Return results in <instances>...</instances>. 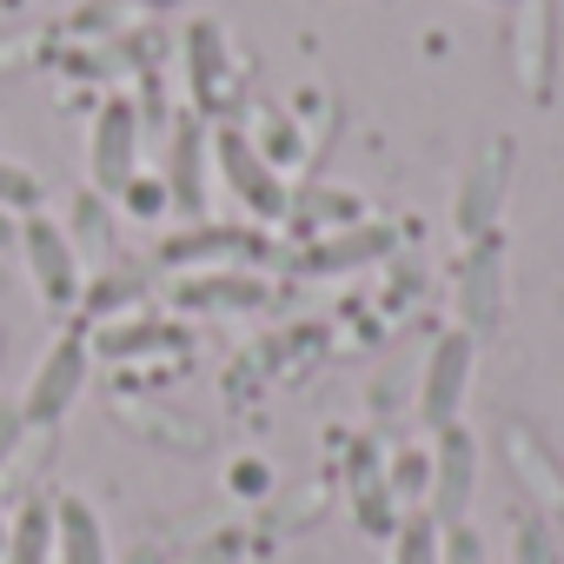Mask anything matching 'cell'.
<instances>
[{"label": "cell", "instance_id": "obj_15", "mask_svg": "<svg viewBox=\"0 0 564 564\" xmlns=\"http://www.w3.org/2000/svg\"><path fill=\"white\" fill-rule=\"evenodd\" d=\"M246 246H252V239H246L239 226H219V232H180V239H166L160 259L186 265V259H219V252H246Z\"/></svg>", "mask_w": 564, "mask_h": 564}, {"label": "cell", "instance_id": "obj_4", "mask_svg": "<svg viewBox=\"0 0 564 564\" xmlns=\"http://www.w3.org/2000/svg\"><path fill=\"white\" fill-rule=\"evenodd\" d=\"M425 518L432 524H465V511H471V485H478V445H471V432L465 425H445V432H432V452H425Z\"/></svg>", "mask_w": 564, "mask_h": 564}, {"label": "cell", "instance_id": "obj_9", "mask_svg": "<svg viewBox=\"0 0 564 564\" xmlns=\"http://www.w3.org/2000/svg\"><path fill=\"white\" fill-rule=\"evenodd\" d=\"M498 313H505V259H498L491 239H471V252L458 265V319L478 339V333L498 326Z\"/></svg>", "mask_w": 564, "mask_h": 564}, {"label": "cell", "instance_id": "obj_21", "mask_svg": "<svg viewBox=\"0 0 564 564\" xmlns=\"http://www.w3.org/2000/svg\"><path fill=\"white\" fill-rule=\"evenodd\" d=\"M445 564H485V551H478V538H471L465 524L445 531Z\"/></svg>", "mask_w": 564, "mask_h": 564}, {"label": "cell", "instance_id": "obj_20", "mask_svg": "<svg viewBox=\"0 0 564 564\" xmlns=\"http://www.w3.org/2000/svg\"><path fill=\"white\" fill-rule=\"evenodd\" d=\"M21 438H28V419H21V405H0V465H8V458L21 452Z\"/></svg>", "mask_w": 564, "mask_h": 564}, {"label": "cell", "instance_id": "obj_13", "mask_svg": "<svg viewBox=\"0 0 564 564\" xmlns=\"http://www.w3.org/2000/svg\"><path fill=\"white\" fill-rule=\"evenodd\" d=\"M8 564H54V505L28 498L8 524Z\"/></svg>", "mask_w": 564, "mask_h": 564}, {"label": "cell", "instance_id": "obj_7", "mask_svg": "<svg viewBox=\"0 0 564 564\" xmlns=\"http://www.w3.org/2000/svg\"><path fill=\"white\" fill-rule=\"evenodd\" d=\"M505 186H511V140H485V147L471 153L465 180H458V199H452L465 239H491L498 206H505Z\"/></svg>", "mask_w": 564, "mask_h": 564}, {"label": "cell", "instance_id": "obj_27", "mask_svg": "<svg viewBox=\"0 0 564 564\" xmlns=\"http://www.w3.org/2000/svg\"><path fill=\"white\" fill-rule=\"evenodd\" d=\"M120 564H166V557H160V544H127Z\"/></svg>", "mask_w": 564, "mask_h": 564}, {"label": "cell", "instance_id": "obj_2", "mask_svg": "<svg viewBox=\"0 0 564 564\" xmlns=\"http://www.w3.org/2000/svg\"><path fill=\"white\" fill-rule=\"evenodd\" d=\"M505 54H511V80L524 100H544L557 87V8L551 0H511Z\"/></svg>", "mask_w": 564, "mask_h": 564}, {"label": "cell", "instance_id": "obj_5", "mask_svg": "<svg viewBox=\"0 0 564 564\" xmlns=\"http://www.w3.org/2000/svg\"><path fill=\"white\" fill-rule=\"evenodd\" d=\"M140 173V107L133 100H107L94 113V133H87V180L100 199H120V186Z\"/></svg>", "mask_w": 564, "mask_h": 564}, {"label": "cell", "instance_id": "obj_14", "mask_svg": "<svg viewBox=\"0 0 564 564\" xmlns=\"http://www.w3.org/2000/svg\"><path fill=\"white\" fill-rule=\"evenodd\" d=\"M392 564H445V524H432L425 511H412L392 531Z\"/></svg>", "mask_w": 564, "mask_h": 564}, {"label": "cell", "instance_id": "obj_17", "mask_svg": "<svg viewBox=\"0 0 564 564\" xmlns=\"http://www.w3.org/2000/svg\"><path fill=\"white\" fill-rule=\"evenodd\" d=\"M505 452L518 458V478H524V485H531L544 505H557V498H564V478H557L551 452H538V458H531V438H524V432H505Z\"/></svg>", "mask_w": 564, "mask_h": 564}, {"label": "cell", "instance_id": "obj_25", "mask_svg": "<svg viewBox=\"0 0 564 564\" xmlns=\"http://www.w3.org/2000/svg\"><path fill=\"white\" fill-rule=\"evenodd\" d=\"M232 485H239L246 498H259V485H265V465H252V458H246V465H232Z\"/></svg>", "mask_w": 564, "mask_h": 564}, {"label": "cell", "instance_id": "obj_24", "mask_svg": "<svg viewBox=\"0 0 564 564\" xmlns=\"http://www.w3.org/2000/svg\"><path fill=\"white\" fill-rule=\"evenodd\" d=\"M518 557H524V564H551V544H544V531H538V524H524V538H518Z\"/></svg>", "mask_w": 564, "mask_h": 564}, {"label": "cell", "instance_id": "obj_6", "mask_svg": "<svg viewBox=\"0 0 564 564\" xmlns=\"http://www.w3.org/2000/svg\"><path fill=\"white\" fill-rule=\"evenodd\" d=\"M80 386H87V339H80V333H61V339L41 352L28 392H21V419H28V425H61V419L74 412Z\"/></svg>", "mask_w": 564, "mask_h": 564}, {"label": "cell", "instance_id": "obj_12", "mask_svg": "<svg viewBox=\"0 0 564 564\" xmlns=\"http://www.w3.org/2000/svg\"><path fill=\"white\" fill-rule=\"evenodd\" d=\"M186 74H193V100H199V113H213L219 107V94H226V34L213 28V21H193V34H186Z\"/></svg>", "mask_w": 564, "mask_h": 564}, {"label": "cell", "instance_id": "obj_29", "mask_svg": "<svg viewBox=\"0 0 564 564\" xmlns=\"http://www.w3.org/2000/svg\"><path fill=\"white\" fill-rule=\"evenodd\" d=\"M485 8H511V0H485Z\"/></svg>", "mask_w": 564, "mask_h": 564}, {"label": "cell", "instance_id": "obj_28", "mask_svg": "<svg viewBox=\"0 0 564 564\" xmlns=\"http://www.w3.org/2000/svg\"><path fill=\"white\" fill-rule=\"evenodd\" d=\"M140 8H180V0H140Z\"/></svg>", "mask_w": 564, "mask_h": 564}, {"label": "cell", "instance_id": "obj_19", "mask_svg": "<svg viewBox=\"0 0 564 564\" xmlns=\"http://www.w3.org/2000/svg\"><path fill=\"white\" fill-rule=\"evenodd\" d=\"M120 199H127V213H160V206H166V180H160V173H133V180L120 186Z\"/></svg>", "mask_w": 564, "mask_h": 564}, {"label": "cell", "instance_id": "obj_3", "mask_svg": "<svg viewBox=\"0 0 564 564\" xmlns=\"http://www.w3.org/2000/svg\"><path fill=\"white\" fill-rule=\"evenodd\" d=\"M471 359H478V339H471L465 326H452V333H438V339H432L425 372H419V419H425L432 432L458 425L465 392H471Z\"/></svg>", "mask_w": 564, "mask_h": 564}, {"label": "cell", "instance_id": "obj_11", "mask_svg": "<svg viewBox=\"0 0 564 564\" xmlns=\"http://www.w3.org/2000/svg\"><path fill=\"white\" fill-rule=\"evenodd\" d=\"M54 564H113L107 531H100L87 498H61L54 505Z\"/></svg>", "mask_w": 564, "mask_h": 564}, {"label": "cell", "instance_id": "obj_1", "mask_svg": "<svg viewBox=\"0 0 564 564\" xmlns=\"http://www.w3.org/2000/svg\"><path fill=\"white\" fill-rule=\"evenodd\" d=\"M14 246H21V259H28V279H34L41 306L67 313V306L87 300V259H80V246L67 239L61 219H47L41 206L21 213V239H14Z\"/></svg>", "mask_w": 564, "mask_h": 564}, {"label": "cell", "instance_id": "obj_18", "mask_svg": "<svg viewBox=\"0 0 564 564\" xmlns=\"http://www.w3.org/2000/svg\"><path fill=\"white\" fill-rule=\"evenodd\" d=\"M0 206H8V213H34V206H41V180H34V166L0 160Z\"/></svg>", "mask_w": 564, "mask_h": 564}, {"label": "cell", "instance_id": "obj_16", "mask_svg": "<svg viewBox=\"0 0 564 564\" xmlns=\"http://www.w3.org/2000/svg\"><path fill=\"white\" fill-rule=\"evenodd\" d=\"M386 252V232L379 226H359V232H346V239H333V246H313V272H339V265H359V259H379Z\"/></svg>", "mask_w": 564, "mask_h": 564}, {"label": "cell", "instance_id": "obj_26", "mask_svg": "<svg viewBox=\"0 0 564 564\" xmlns=\"http://www.w3.org/2000/svg\"><path fill=\"white\" fill-rule=\"evenodd\" d=\"M21 239V213H8V206H0V252H8Z\"/></svg>", "mask_w": 564, "mask_h": 564}, {"label": "cell", "instance_id": "obj_23", "mask_svg": "<svg viewBox=\"0 0 564 564\" xmlns=\"http://www.w3.org/2000/svg\"><path fill=\"white\" fill-rule=\"evenodd\" d=\"M140 300V279H120V286H107V279H100V286H94V313H107V306H133Z\"/></svg>", "mask_w": 564, "mask_h": 564}, {"label": "cell", "instance_id": "obj_22", "mask_svg": "<svg viewBox=\"0 0 564 564\" xmlns=\"http://www.w3.org/2000/svg\"><path fill=\"white\" fill-rule=\"evenodd\" d=\"M425 471H432V465H425V452H405V458H399V478H392V485H399L405 498H419V491H425Z\"/></svg>", "mask_w": 564, "mask_h": 564}, {"label": "cell", "instance_id": "obj_8", "mask_svg": "<svg viewBox=\"0 0 564 564\" xmlns=\"http://www.w3.org/2000/svg\"><path fill=\"white\" fill-rule=\"evenodd\" d=\"M213 166H219V173H226V186L246 199V213H259V219L286 213V186H279L272 160H265L239 127H213Z\"/></svg>", "mask_w": 564, "mask_h": 564}, {"label": "cell", "instance_id": "obj_10", "mask_svg": "<svg viewBox=\"0 0 564 564\" xmlns=\"http://www.w3.org/2000/svg\"><path fill=\"white\" fill-rule=\"evenodd\" d=\"M206 153H213V133L199 127V120H180V133H173V153H166V206H180L186 219H199L206 213Z\"/></svg>", "mask_w": 564, "mask_h": 564}]
</instances>
